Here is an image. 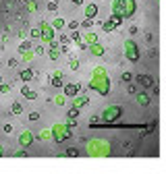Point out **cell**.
I'll return each mask as SVG.
<instances>
[{"label":"cell","instance_id":"cell-20","mask_svg":"<svg viewBox=\"0 0 166 174\" xmlns=\"http://www.w3.org/2000/svg\"><path fill=\"white\" fill-rule=\"evenodd\" d=\"M48 8H50V11H56V8H58V4L52 0V2H48Z\"/></svg>","mask_w":166,"mask_h":174},{"label":"cell","instance_id":"cell-25","mask_svg":"<svg viewBox=\"0 0 166 174\" xmlns=\"http://www.w3.org/2000/svg\"><path fill=\"white\" fill-rule=\"evenodd\" d=\"M71 69L77 71V69H79V62H77V60H73V62H71Z\"/></svg>","mask_w":166,"mask_h":174},{"label":"cell","instance_id":"cell-23","mask_svg":"<svg viewBox=\"0 0 166 174\" xmlns=\"http://www.w3.org/2000/svg\"><path fill=\"white\" fill-rule=\"evenodd\" d=\"M2 130H4V133H13V126H11V124H4Z\"/></svg>","mask_w":166,"mask_h":174},{"label":"cell","instance_id":"cell-15","mask_svg":"<svg viewBox=\"0 0 166 174\" xmlns=\"http://www.w3.org/2000/svg\"><path fill=\"white\" fill-rule=\"evenodd\" d=\"M91 52L96 54V56H102V54H104V48H102V46H98V44H96V46H91Z\"/></svg>","mask_w":166,"mask_h":174},{"label":"cell","instance_id":"cell-30","mask_svg":"<svg viewBox=\"0 0 166 174\" xmlns=\"http://www.w3.org/2000/svg\"><path fill=\"white\" fill-rule=\"evenodd\" d=\"M60 41H62V44H66V46H69V37H66V35H60Z\"/></svg>","mask_w":166,"mask_h":174},{"label":"cell","instance_id":"cell-18","mask_svg":"<svg viewBox=\"0 0 166 174\" xmlns=\"http://www.w3.org/2000/svg\"><path fill=\"white\" fill-rule=\"evenodd\" d=\"M114 27H116V25L112 23V21H110V23H104V31H112Z\"/></svg>","mask_w":166,"mask_h":174},{"label":"cell","instance_id":"cell-9","mask_svg":"<svg viewBox=\"0 0 166 174\" xmlns=\"http://www.w3.org/2000/svg\"><path fill=\"white\" fill-rule=\"evenodd\" d=\"M137 102H139V106H150V95L148 93H139L137 95Z\"/></svg>","mask_w":166,"mask_h":174},{"label":"cell","instance_id":"cell-2","mask_svg":"<svg viewBox=\"0 0 166 174\" xmlns=\"http://www.w3.org/2000/svg\"><path fill=\"white\" fill-rule=\"evenodd\" d=\"M121 114H123V108L121 106H110V108L104 110V118L106 120H116V118H121Z\"/></svg>","mask_w":166,"mask_h":174},{"label":"cell","instance_id":"cell-3","mask_svg":"<svg viewBox=\"0 0 166 174\" xmlns=\"http://www.w3.org/2000/svg\"><path fill=\"white\" fill-rule=\"evenodd\" d=\"M125 48H127V58L133 60V62H137L139 60V48H137V44L135 41H127Z\"/></svg>","mask_w":166,"mask_h":174},{"label":"cell","instance_id":"cell-1","mask_svg":"<svg viewBox=\"0 0 166 174\" xmlns=\"http://www.w3.org/2000/svg\"><path fill=\"white\" fill-rule=\"evenodd\" d=\"M135 13V0H116L114 2V15L129 17Z\"/></svg>","mask_w":166,"mask_h":174},{"label":"cell","instance_id":"cell-6","mask_svg":"<svg viewBox=\"0 0 166 174\" xmlns=\"http://www.w3.org/2000/svg\"><path fill=\"white\" fill-rule=\"evenodd\" d=\"M21 93L25 95V98H29V100H35L37 98V93L31 89V87H21Z\"/></svg>","mask_w":166,"mask_h":174},{"label":"cell","instance_id":"cell-33","mask_svg":"<svg viewBox=\"0 0 166 174\" xmlns=\"http://www.w3.org/2000/svg\"><path fill=\"white\" fill-rule=\"evenodd\" d=\"M0 156H2V147H0Z\"/></svg>","mask_w":166,"mask_h":174},{"label":"cell","instance_id":"cell-7","mask_svg":"<svg viewBox=\"0 0 166 174\" xmlns=\"http://www.w3.org/2000/svg\"><path fill=\"white\" fill-rule=\"evenodd\" d=\"M42 37H44L46 41H52V37H54V29H52V27L48 29V27L44 25V33H42Z\"/></svg>","mask_w":166,"mask_h":174},{"label":"cell","instance_id":"cell-4","mask_svg":"<svg viewBox=\"0 0 166 174\" xmlns=\"http://www.w3.org/2000/svg\"><path fill=\"white\" fill-rule=\"evenodd\" d=\"M79 83H66L64 85V95H69V98H73V95H77L79 93Z\"/></svg>","mask_w":166,"mask_h":174},{"label":"cell","instance_id":"cell-21","mask_svg":"<svg viewBox=\"0 0 166 174\" xmlns=\"http://www.w3.org/2000/svg\"><path fill=\"white\" fill-rule=\"evenodd\" d=\"M131 79H133L131 73H123V81H131Z\"/></svg>","mask_w":166,"mask_h":174},{"label":"cell","instance_id":"cell-11","mask_svg":"<svg viewBox=\"0 0 166 174\" xmlns=\"http://www.w3.org/2000/svg\"><path fill=\"white\" fill-rule=\"evenodd\" d=\"M50 83H52V87H62V85H64V83H62V79H60V73H56V75L52 77V81H50Z\"/></svg>","mask_w":166,"mask_h":174},{"label":"cell","instance_id":"cell-22","mask_svg":"<svg viewBox=\"0 0 166 174\" xmlns=\"http://www.w3.org/2000/svg\"><path fill=\"white\" fill-rule=\"evenodd\" d=\"M37 118H40V114H37V112H31V114H29V120H31V122H33V120H37Z\"/></svg>","mask_w":166,"mask_h":174},{"label":"cell","instance_id":"cell-17","mask_svg":"<svg viewBox=\"0 0 166 174\" xmlns=\"http://www.w3.org/2000/svg\"><path fill=\"white\" fill-rule=\"evenodd\" d=\"M112 23H114V25L118 27V25L123 23V17H121V15H114V17H112Z\"/></svg>","mask_w":166,"mask_h":174},{"label":"cell","instance_id":"cell-5","mask_svg":"<svg viewBox=\"0 0 166 174\" xmlns=\"http://www.w3.org/2000/svg\"><path fill=\"white\" fill-rule=\"evenodd\" d=\"M135 81H137L139 85H143V87H154V79H152L150 75H137Z\"/></svg>","mask_w":166,"mask_h":174},{"label":"cell","instance_id":"cell-16","mask_svg":"<svg viewBox=\"0 0 166 174\" xmlns=\"http://www.w3.org/2000/svg\"><path fill=\"white\" fill-rule=\"evenodd\" d=\"M66 156H69V158H77V156H79V151H77L75 147H71V149H66Z\"/></svg>","mask_w":166,"mask_h":174},{"label":"cell","instance_id":"cell-31","mask_svg":"<svg viewBox=\"0 0 166 174\" xmlns=\"http://www.w3.org/2000/svg\"><path fill=\"white\" fill-rule=\"evenodd\" d=\"M146 39H148V44H150V41H152V39H154V35H152V33H150V31H148V33H146Z\"/></svg>","mask_w":166,"mask_h":174},{"label":"cell","instance_id":"cell-24","mask_svg":"<svg viewBox=\"0 0 166 174\" xmlns=\"http://www.w3.org/2000/svg\"><path fill=\"white\" fill-rule=\"evenodd\" d=\"M69 27H71V29H77V27H79V23H77V21H71Z\"/></svg>","mask_w":166,"mask_h":174},{"label":"cell","instance_id":"cell-13","mask_svg":"<svg viewBox=\"0 0 166 174\" xmlns=\"http://www.w3.org/2000/svg\"><path fill=\"white\" fill-rule=\"evenodd\" d=\"M11 112H13V114H21V112H23V106H21L19 102H15V104L11 106Z\"/></svg>","mask_w":166,"mask_h":174},{"label":"cell","instance_id":"cell-26","mask_svg":"<svg viewBox=\"0 0 166 174\" xmlns=\"http://www.w3.org/2000/svg\"><path fill=\"white\" fill-rule=\"evenodd\" d=\"M73 39H75V41H79V44H81V33H77V31H75V33H73Z\"/></svg>","mask_w":166,"mask_h":174},{"label":"cell","instance_id":"cell-19","mask_svg":"<svg viewBox=\"0 0 166 174\" xmlns=\"http://www.w3.org/2000/svg\"><path fill=\"white\" fill-rule=\"evenodd\" d=\"M50 135H52V133H50V130H42V135H40V137H42V139H48Z\"/></svg>","mask_w":166,"mask_h":174},{"label":"cell","instance_id":"cell-10","mask_svg":"<svg viewBox=\"0 0 166 174\" xmlns=\"http://www.w3.org/2000/svg\"><path fill=\"white\" fill-rule=\"evenodd\" d=\"M87 104H89V98H87V95H79V98L75 100V106H77V108H81V106H87Z\"/></svg>","mask_w":166,"mask_h":174},{"label":"cell","instance_id":"cell-29","mask_svg":"<svg viewBox=\"0 0 166 174\" xmlns=\"http://www.w3.org/2000/svg\"><path fill=\"white\" fill-rule=\"evenodd\" d=\"M91 25H93V21H91V19H87L85 23H83V27H91Z\"/></svg>","mask_w":166,"mask_h":174},{"label":"cell","instance_id":"cell-28","mask_svg":"<svg viewBox=\"0 0 166 174\" xmlns=\"http://www.w3.org/2000/svg\"><path fill=\"white\" fill-rule=\"evenodd\" d=\"M31 35H33V37H40V35H42V31H40V29H33V31H31Z\"/></svg>","mask_w":166,"mask_h":174},{"label":"cell","instance_id":"cell-32","mask_svg":"<svg viewBox=\"0 0 166 174\" xmlns=\"http://www.w3.org/2000/svg\"><path fill=\"white\" fill-rule=\"evenodd\" d=\"M73 4H83V0H71Z\"/></svg>","mask_w":166,"mask_h":174},{"label":"cell","instance_id":"cell-14","mask_svg":"<svg viewBox=\"0 0 166 174\" xmlns=\"http://www.w3.org/2000/svg\"><path fill=\"white\" fill-rule=\"evenodd\" d=\"M66 116H69L71 120H75V118L79 116V108H77V106H75V108H71V110H69V114H66Z\"/></svg>","mask_w":166,"mask_h":174},{"label":"cell","instance_id":"cell-27","mask_svg":"<svg viewBox=\"0 0 166 174\" xmlns=\"http://www.w3.org/2000/svg\"><path fill=\"white\" fill-rule=\"evenodd\" d=\"M129 93H137V85H129Z\"/></svg>","mask_w":166,"mask_h":174},{"label":"cell","instance_id":"cell-8","mask_svg":"<svg viewBox=\"0 0 166 174\" xmlns=\"http://www.w3.org/2000/svg\"><path fill=\"white\" fill-rule=\"evenodd\" d=\"M98 15V6L96 4H87L85 6V17H96Z\"/></svg>","mask_w":166,"mask_h":174},{"label":"cell","instance_id":"cell-12","mask_svg":"<svg viewBox=\"0 0 166 174\" xmlns=\"http://www.w3.org/2000/svg\"><path fill=\"white\" fill-rule=\"evenodd\" d=\"M21 79H23V81H31V79H33V71H31V69L23 71V73H21Z\"/></svg>","mask_w":166,"mask_h":174}]
</instances>
